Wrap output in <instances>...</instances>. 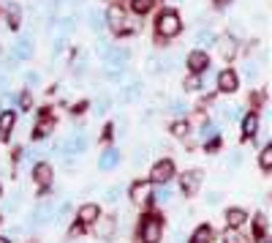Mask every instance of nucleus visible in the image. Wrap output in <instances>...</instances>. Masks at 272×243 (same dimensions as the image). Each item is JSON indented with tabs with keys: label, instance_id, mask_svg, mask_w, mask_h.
Wrapping results in <instances>:
<instances>
[{
	"label": "nucleus",
	"instance_id": "1",
	"mask_svg": "<svg viewBox=\"0 0 272 243\" xmlns=\"http://www.w3.org/2000/svg\"><path fill=\"white\" fill-rule=\"evenodd\" d=\"M155 30H158V38H174L182 30V19H180V14L174 11V9H164L161 14H158V19H155Z\"/></svg>",
	"mask_w": 272,
	"mask_h": 243
},
{
	"label": "nucleus",
	"instance_id": "2",
	"mask_svg": "<svg viewBox=\"0 0 272 243\" xmlns=\"http://www.w3.org/2000/svg\"><path fill=\"white\" fill-rule=\"evenodd\" d=\"M161 235H164V222L161 218L153 216V213L142 218V224H139V240L142 243H158Z\"/></svg>",
	"mask_w": 272,
	"mask_h": 243
},
{
	"label": "nucleus",
	"instance_id": "3",
	"mask_svg": "<svg viewBox=\"0 0 272 243\" xmlns=\"http://www.w3.org/2000/svg\"><path fill=\"white\" fill-rule=\"evenodd\" d=\"M174 178V161L172 159H161L150 172V183H169Z\"/></svg>",
	"mask_w": 272,
	"mask_h": 243
},
{
	"label": "nucleus",
	"instance_id": "4",
	"mask_svg": "<svg viewBox=\"0 0 272 243\" xmlns=\"http://www.w3.org/2000/svg\"><path fill=\"white\" fill-rule=\"evenodd\" d=\"M52 218H55V205L52 202H44V205H38L33 213H30L28 227H44V224H49Z\"/></svg>",
	"mask_w": 272,
	"mask_h": 243
},
{
	"label": "nucleus",
	"instance_id": "5",
	"mask_svg": "<svg viewBox=\"0 0 272 243\" xmlns=\"http://www.w3.org/2000/svg\"><path fill=\"white\" fill-rule=\"evenodd\" d=\"M185 63L191 68V74H202V71L210 68V55H207L204 50H194V52H188Z\"/></svg>",
	"mask_w": 272,
	"mask_h": 243
},
{
	"label": "nucleus",
	"instance_id": "6",
	"mask_svg": "<svg viewBox=\"0 0 272 243\" xmlns=\"http://www.w3.org/2000/svg\"><path fill=\"white\" fill-rule=\"evenodd\" d=\"M93 224H95V235H98L101 240H112V238H115V230H117L115 216H98Z\"/></svg>",
	"mask_w": 272,
	"mask_h": 243
},
{
	"label": "nucleus",
	"instance_id": "7",
	"mask_svg": "<svg viewBox=\"0 0 272 243\" xmlns=\"http://www.w3.org/2000/svg\"><path fill=\"white\" fill-rule=\"evenodd\" d=\"M202 172L199 169H191V172H185V175L180 178V189L188 194V197H194V194L199 191V186H202Z\"/></svg>",
	"mask_w": 272,
	"mask_h": 243
},
{
	"label": "nucleus",
	"instance_id": "8",
	"mask_svg": "<svg viewBox=\"0 0 272 243\" xmlns=\"http://www.w3.org/2000/svg\"><path fill=\"white\" fill-rule=\"evenodd\" d=\"M63 148V153H68V156H76V153H85L87 151V137L82 134V131H76V134H71L66 142L60 145Z\"/></svg>",
	"mask_w": 272,
	"mask_h": 243
},
{
	"label": "nucleus",
	"instance_id": "9",
	"mask_svg": "<svg viewBox=\"0 0 272 243\" xmlns=\"http://www.w3.org/2000/svg\"><path fill=\"white\" fill-rule=\"evenodd\" d=\"M239 88V77L237 71H231V68H223V71L218 74V90L221 93H234Z\"/></svg>",
	"mask_w": 272,
	"mask_h": 243
},
{
	"label": "nucleus",
	"instance_id": "10",
	"mask_svg": "<svg viewBox=\"0 0 272 243\" xmlns=\"http://www.w3.org/2000/svg\"><path fill=\"white\" fill-rule=\"evenodd\" d=\"M150 197H153V183H133L131 186V200L136 202V205H142V202H147Z\"/></svg>",
	"mask_w": 272,
	"mask_h": 243
},
{
	"label": "nucleus",
	"instance_id": "11",
	"mask_svg": "<svg viewBox=\"0 0 272 243\" xmlns=\"http://www.w3.org/2000/svg\"><path fill=\"white\" fill-rule=\"evenodd\" d=\"M117 164H120V151H117V148H109V151H103V153H101V159H98V169L109 172V169H115Z\"/></svg>",
	"mask_w": 272,
	"mask_h": 243
},
{
	"label": "nucleus",
	"instance_id": "12",
	"mask_svg": "<svg viewBox=\"0 0 272 243\" xmlns=\"http://www.w3.org/2000/svg\"><path fill=\"white\" fill-rule=\"evenodd\" d=\"M106 22H109V28L115 30V33H120V30L125 28V14L120 6H112V9L106 11Z\"/></svg>",
	"mask_w": 272,
	"mask_h": 243
},
{
	"label": "nucleus",
	"instance_id": "13",
	"mask_svg": "<svg viewBox=\"0 0 272 243\" xmlns=\"http://www.w3.org/2000/svg\"><path fill=\"white\" fill-rule=\"evenodd\" d=\"M259 134V115L251 112V115H242V137L245 139H253Z\"/></svg>",
	"mask_w": 272,
	"mask_h": 243
},
{
	"label": "nucleus",
	"instance_id": "14",
	"mask_svg": "<svg viewBox=\"0 0 272 243\" xmlns=\"http://www.w3.org/2000/svg\"><path fill=\"white\" fill-rule=\"evenodd\" d=\"M33 180L38 186H49V180H52V167L46 161H38L36 167H33Z\"/></svg>",
	"mask_w": 272,
	"mask_h": 243
},
{
	"label": "nucleus",
	"instance_id": "15",
	"mask_svg": "<svg viewBox=\"0 0 272 243\" xmlns=\"http://www.w3.org/2000/svg\"><path fill=\"white\" fill-rule=\"evenodd\" d=\"M14 123H17V115H14L11 109H3V112H0V139H9Z\"/></svg>",
	"mask_w": 272,
	"mask_h": 243
},
{
	"label": "nucleus",
	"instance_id": "16",
	"mask_svg": "<svg viewBox=\"0 0 272 243\" xmlns=\"http://www.w3.org/2000/svg\"><path fill=\"white\" fill-rule=\"evenodd\" d=\"M11 55L17 60H30V58H33V44H30V38H19V41L14 44Z\"/></svg>",
	"mask_w": 272,
	"mask_h": 243
},
{
	"label": "nucleus",
	"instance_id": "17",
	"mask_svg": "<svg viewBox=\"0 0 272 243\" xmlns=\"http://www.w3.org/2000/svg\"><path fill=\"white\" fill-rule=\"evenodd\" d=\"M245 222H248V213H245L242 208H229V210H226V224H229V227L239 230Z\"/></svg>",
	"mask_w": 272,
	"mask_h": 243
},
{
	"label": "nucleus",
	"instance_id": "18",
	"mask_svg": "<svg viewBox=\"0 0 272 243\" xmlns=\"http://www.w3.org/2000/svg\"><path fill=\"white\" fill-rule=\"evenodd\" d=\"M79 222H82V224H93L95 222V218H98L101 216V210H98V205H93V202H87V205H82V208H79Z\"/></svg>",
	"mask_w": 272,
	"mask_h": 243
},
{
	"label": "nucleus",
	"instance_id": "19",
	"mask_svg": "<svg viewBox=\"0 0 272 243\" xmlns=\"http://www.w3.org/2000/svg\"><path fill=\"white\" fill-rule=\"evenodd\" d=\"M139 96H142V85L139 82H128L125 88H123V93H120V99H123L125 104H133Z\"/></svg>",
	"mask_w": 272,
	"mask_h": 243
},
{
	"label": "nucleus",
	"instance_id": "20",
	"mask_svg": "<svg viewBox=\"0 0 272 243\" xmlns=\"http://www.w3.org/2000/svg\"><path fill=\"white\" fill-rule=\"evenodd\" d=\"M52 129H55V120H52L49 115H44L41 120H38V126L33 129V139H44V137L52 131Z\"/></svg>",
	"mask_w": 272,
	"mask_h": 243
},
{
	"label": "nucleus",
	"instance_id": "21",
	"mask_svg": "<svg viewBox=\"0 0 272 243\" xmlns=\"http://www.w3.org/2000/svg\"><path fill=\"white\" fill-rule=\"evenodd\" d=\"M218 46H221V55H223V58H234V55H237V41H234V38H231V36H223L221 38V41H218Z\"/></svg>",
	"mask_w": 272,
	"mask_h": 243
},
{
	"label": "nucleus",
	"instance_id": "22",
	"mask_svg": "<svg viewBox=\"0 0 272 243\" xmlns=\"http://www.w3.org/2000/svg\"><path fill=\"white\" fill-rule=\"evenodd\" d=\"M210 240H212V230L207 224L196 227V232L191 235V243H210Z\"/></svg>",
	"mask_w": 272,
	"mask_h": 243
},
{
	"label": "nucleus",
	"instance_id": "23",
	"mask_svg": "<svg viewBox=\"0 0 272 243\" xmlns=\"http://www.w3.org/2000/svg\"><path fill=\"white\" fill-rule=\"evenodd\" d=\"M259 167H261L264 172L272 169V145H264V148H261V153H259Z\"/></svg>",
	"mask_w": 272,
	"mask_h": 243
},
{
	"label": "nucleus",
	"instance_id": "24",
	"mask_svg": "<svg viewBox=\"0 0 272 243\" xmlns=\"http://www.w3.org/2000/svg\"><path fill=\"white\" fill-rule=\"evenodd\" d=\"M161 189L155 191V202H172V197H174V189L169 183H158Z\"/></svg>",
	"mask_w": 272,
	"mask_h": 243
},
{
	"label": "nucleus",
	"instance_id": "25",
	"mask_svg": "<svg viewBox=\"0 0 272 243\" xmlns=\"http://www.w3.org/2000/svg\"><path fill=\"white\" fill-rule=\"evenodd\" d=\"M128 3H131V9H133L136 14H147V11L155 6V0H128Z\"/></svg>",
	"mask_w": 272,
	"mask_h": 243
},
{
	"label": "nucleus",
	"instance_id": "26",
	"mask_svg": "<svg viewBox=\"0 0 272 243\" xmlns=\"http://www.w3.org/2000/svg\"><path fill=\"white\" fill-rule=\"evenodd\" d=\"M6 19H9L6 25H9L11 30H17L19 28V6H11V9L6 11Z\"/></svg>",
	"mask_w": 272,
	"mask_h": 243
},
{
	"label": "nucleus",
	"instance_id": "27",
	"mask_svg": "<svg viewBox=\"0 0 272 243\" xmlns=\"http://www.w3.org/2000/svg\"><path fill=\"white\" fill-rule=\"evenodd\" d=\"M215 134H218V129H215V123H210V120H207V123H202V129H199V139H204V142H207V139H212Z\"/></svg>",
	"mask_w": 272,
	"mask_h": 243
},
{
	"label": "nucleus",
	"instance_id": "28",
	"mask_svg": "<svg viewBox=\"0 0 272 243\" xmlns=\"http://www.w3.org/2000/svg\"><path fill=\"white\" fill-rule=\"evenodd\" d=\"M87 22H90L93 30H103V25H106V22H103V14H98V11H90V14H87Z\"/></svg>",
	"mask_w": 272,
	"mask_h": 243
},
{
	"label": "nucleus",
	"instance_id": "29",
	"mask_svg": "<svg viewBox=\"0 0 272 243\" xmlns=\"http://www.w3.org/2000/svg\"><path fill=\"white\" fill-rule=\"evenodd\" d=\"M223 243H242V235H239L234 227H226V232H223Z\"/></svg>",
	"mask_w": 272,
	"mask_h": 243
},
{
	"label": "nucleus",
	"instance_id": "30",
	"mask_svg": "<svg viewBox=\"0 0 272 243\" xmlns=\"http://www.w3.org/2000/svg\"><path fill=\"white\" fill-rule=\"evenodd\" d=\"M17 104H19V109H25V112H28V109L33 107V93L25 90V93H22V96L17 99Z\"/></svg>",
	"mask_w": 272,
	"mask_h": 243
},
{
	"label": "nucleus",
	"instance_id": "31",
	"mask_svg": "<svg viewBox=\"0 0 272 243\" xmlns=\"http://www.w3.org/2000/svg\"><path fill=\"white\" fill-rule=\"evenodd\" d=\"M182 88H185V90H199V88H202V77H199V74H191Z\"/></svg>",
	"mask_w": 272,
	"mask_h": 243
},
{
	"label": "nucleus",
	"instance_id": "32",
	"mask_svg": "<svg viewBox=\"0 0 272 243\" xmlns=\"http://www.w3.org/2000/svg\"><path fill=\"white\" fill-rule=\"evenodd\" d=\"M68 213H71V202H63V205L55 210V222H66Z\"/></svg>",
	"mask_w": 272,
	"mask_h": 243
},
{
	"label": "nucleus",
	"instance_id": "33",
	"mask_svg": "<svg viewBox=\"0 0 272 243\" xmlns=\"http://www.w3.org/2000/svg\"><path fill=\"white\" fill-rule=\"evenodd\" d=\"M172 134H174V137H185V134H188V123H185V120L172 123Z\"/></svg>",
	"mask_w": 272,
	"mask_h": 243
},
{
	"label": "nucleus",
	"instance_id": "34",
	"mask_svg": "<svg viewBox=\"0 0 272 243\" xmlns=\"http://www.w3.org/2000/svg\"><path fill=\"white\" fill-rule=\"evenodd\" d=\"M196 41H199V44H212V41H215V33H212V30H199V33H196Z\"/></svg>",
	"mask_w": 272,
	"mask_h": 243
},
{
	"label": "nucleus",
	"instance_id": "35",
	"mask_svg": "<svg viewBox=\"0 0 272 243\" xmlns=\"http://www.w3.org/2000/svg\"><path fill=\"white\" fill-rule=\"evenodd\" d=\"M185 109H188L185 101H180V99H177V101H172V112H174V115H185Z\"/></svg>",
	"mask_w": 272,
	"mask_h": 243
},
{
	"label": "nucleus",
	"instance_id": "36",
	"mask_svg": "<svg viewBox=\"0 0 272 243\" xmlns=\"http://www.w3.org/2000/svg\"><path fill=\"white\" fill-rule=\"evenodd\" d=\"M264 230H267V218L256 216V235H264Z\"/></svg>",
	"mask_w": 272,
	"mask_h": 243
},
{
	"label": "nucleus",
	"instance_id": "37",
	"mask_svg": "<svg viewBox=\"0 0 272 243\" xmlns=\"http://www.w3.org/2000/svg\"><path fill=\"white\" fill-rule=\"evenodd\" d=\"M106 200H109V202H117V200H120V186H112V189L106 191Z\"/></svg>",
	"mask_w": 272,
	"mask_h": 243
},
{
	"label": "nucleus",
	"instance_id": "38",
	"mask_svg": "<svg viewBox=\"0 0 272 243\" xmlns=\"http://www.w3.org/2000/svg\"><path fill=\"white\" fill-rule=\"evenodd\" d=\"M245 74H248V80H256V77H259V68H256V63H248V66H245Z\"/></svg>",
	"mask_w": 272,
	"mask_h": 243
},
{
	"label": "nucleus",
	"instance_id": "39",
	"mask_svg": "<svg viewBox=\"0 0 272 243\" xmlns=\"http://www.w3.org/2000/svg\"><path fill=\"white\" fill-rule=\"evenodd\" d=\"M9 104H14V96L3 93V96H0V109H9Z\"/></svg>",
	"mask_w": 272,
	"mask_h": 243
},
{
	"label": "nucleus",
	"instance_id": "40",
	"mask_svg": "<svg viewBox=\"0 0 272 243\" xmlns=\"http://www.w3.org/2000/svg\"><path fill=\"white\" fill-rule=\"evenodd\" d=\"M25 82H28V85H38V82H41V77H38L36 71H30V74L25 77Z\"/></svg>",
	"mask_w": 272,
	"mask_h": 243
},
{
	"label": "nucleus",
	"instance_id": "41",
	"mask_svg": "<svg viewBox=\"0 0 272 243\" xmlns=\"http://www.w3.org/2000/svg\"><path fill=\"white\" fill-rule=\"evenodd\" d=\"M82 232H85V224H82V222L71 227V238H76V235H82Z\"/></svg>",
	"mask_w": 272,
	"mask_h": 243
},
{
	"label": "nucleus",
	"instance_id": "42",
	"mask_svg": "<svg viewBox=\"0 0 272 243\" xmlns=\"http://www.w3.org/2000/svg\"><path fill=\"white\" fill-rule=\"evenodd\" d=\"M145 159H147V151H142V148H139V151H136V156H133V164H142Z\"/></svg>",
	"mask_w": 272,
	"mask_h": 243
},
{
	"label": "nucleus",
	"instance_id": "43",
	"mask_svg": "<svg viewBox=\"0 0 272 243\" xmlns=\"http://www.w3.org/2000/svg\"><path fill=\"white\" fill-rule=\"evenodd\" d=\"M85 109H87V101H79V104H74V109H71V112H74V115H82Z\"/></svg>",
	"mask_w": 272,
	"mask_h": 243
},
{
	"label": "nucleus",
	"instance_id": "44",
	"mask_svg": "<svg viewBox=\"0 0 272 243\" xmlns=\"http://www.w3.org/2000/svg\"><path fill=\"white\" fill-rule=\"evenodd\" d=\"M106 109H109V99L101 96V101H98V112H106Z\"/></svg>",
	"mask_w": 272,
	"mask_h": 243
},
{
	"label": "nucleus",
	"instance_id": "45",
	"mask_svg": "<svg viewBox=\"0 0 272 243\" xmlns=\"http://www.w3.org/2000/svg\"><path fill=\"white\" fill-rule=\"evenodd\" d=\"M221 202V194H210V205H218Z\"/></svg>",
	"mask_w": 272,
	"mask_h": 243
},
{
	"label": "nucleus",
	"instance_id": "46",
	"mask_svg": "<svg viewBox=\"0 0 272 243\" xmlns=\"http://www.w3.org/2000/svg\"><path fill=\"white\" fill-rule=\"evenodd\" d=\"M0 243H14L11 238H6V235H0Z\"/></svg>",
	"mask_w": 272,
	"mask_h": 243
},
{
	"label": "nucleus",
	"instance_id": "47",
	"mask_svg": "<svg viewBox=\"0 0 272 243\" xmlns=\"http://www.w3.org/2000/svg\"><path fill=\"white\" fill-rule=\"evenodd\" d=\"M259 243H269V238L267 235H259Z\"/></svg>",
	"mask_w": 272,
	"mask_h": 243
},
{
	"label": "nucleus",
	"instance_id": "48",
	"mask_svg": "<svg viewBox=\"0 0 272 243\" xmlns=\"http://www.w3.org/2000/svg\"><path fill=\"white\" fill-rule=\"evenodd\" d=\"M215 3H218V6H226V3H229V0H215Z\"/></svg>",
	"mask_w": 272,
	"mask_h": 243
},
{
	"label": "nucleus",
	"instance_id": "49",
	"mask_svg": "<svg viewBox=\"0 0 272 243\" xmlns=\"http://www.w3.org/2000/svg\"><path fill=\"white\" fill-rule=\"evenodd\" d=\"M0 194H3V186H0Z\"/></svg>",
	"mask_w": 272,
	"mask_h": 243
}]
</instances>
